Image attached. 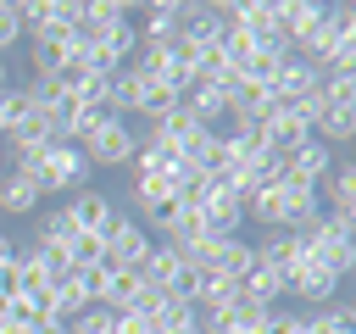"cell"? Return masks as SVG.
<instances>
[{"mask_svg":"<svg viewBox=\"0 0 356 334\" xmlns=\"http://www.w3.org/2000/svg\"><path fill=\"white\" fill-rule=\"evenodd\" d=\"M350 39H356V11H350L345 0H334V6H323V22L295 45V56L312 61V67H323V61H328L339 45H350Z\"/></svg>","mask_w":356,"mask_h":334,"instance_id":"6da1fadb","label":"cell"},{"mask_svg":"<svg viewBox=\"0 0 356 334\" xmlns=\"http://www.w3.org/2000/svg\"><path fill=\"white\" fill-rule=\"evenodd\" d=\"M150 245H156V239L145 234V223L117 212V223L100 234V250H106L100 262H106V267H122V273H139V267H145V256H150Z\"/></svg>","mask_w":356,"mask_h":334,"instance_id":"7a4b0ae2","label":"cell"},{"mask_svg":"<svg viewBox=\"0 0 356 334\" xmlns=\"http://www.w3.org/2000/svg\"><path fill=\"white\" fill-rule=\"evenodd\" d=\"M78 150H83L89 173H95V167H128V161H134V150H139V134H134V122L111 117V122H106L95 139H83Z\"/></svg>","mask_w":356,"mask_h":334,"instance_id":"3957f363","label":"cell"},{"mask_svg":"<svg viewBox=\"0 0 356 334\" xmlns=\"http://www.w3.org/2000/svg\"><path fill=\"white\" fill-rule=\"evenodd\" d=\"M61 212H67V223H72L78 234H106V228L117 223V200H111L106 189H95V184L78 189V195H67Z\"/></svg>","mask_w":356,"mask_h":334,"instance_id":"277c9868","label":"cell"},{"mask_svg":"<svg viewBox=\"0 0 356 334\" xmlns=\"http://www.w3.org/2000/svg\"><path fill=\"white\" fill-rule=\"evenodd\" d=\"M56 139H61V128H56V117H50V111H39V106H33V111H28V117L6 134L11 156H44Z\"/></svg>","mask_w":356,"mask_h":334,"instance_id":"5b68a950","label":"cell"},{"mask_svg":"<svg viewBox=\"0 0 356 334\" xmlns=\"http://www.w3.org/2000/svg\"><path fill=\"white\" fill-rule=\"evenodd\" d=\"M339 284H345V278H334L323 262H300V267L284 278V295H300V301H312V306H328V301H339Z\"/></svg>","mask_w":356,"mask_h":334,"instance_id":"8992f818","label":"cell"},{"mask_svg":"<svg viewBox=\"0 0 356 334\" xmlns=\"http://www.w3.org/2000/svg\"><path fill=\"white\" fill-rule=\"evenodd\" d=\"M334 161H339V156H334L323 139H306L300 150H289V156H284V178H289V184H312V189H317V184H323V173H328Z\"/></svg>","mask_w":356,"mask_h":334,"instance_id":"52a82bcc","label":"cell"},{"mask_svg":"<svg viewBox=\"0 0 356 334\" xmlns=\"http://www.w3.org/2000/svg\"><path fill=\"white\" fill-rule=\"evenodd\" d=\"M195 217H200V234H206V239H228V234L245 228V212H239V200H228V195H206V200L195 206Z\"/></svg>","mask_w":356,"mask_h":334,"instance_id":"ba28073f","label":"cell"},{"mask_svg":"<svg viewBox=\"0 0 356 334\" xmlns=\"http://www.w3.org/2000/svg\"><path fill=\"white\" fill-rule=\"evenodd\" d=\"M317 200H323V212H350L356 217V167L350 161H334L323 173V184H317Z\"/></svg>","mask_w":356,"mask_h":334,"instance_id":"9c48e42d","label":"cell"},{"mask_svg":"<svg viewBox=\"0 0 356 334\" xmlns=\"http://www.w3.org/2000/svg\"><path fill=\"white\" fill-rule=\"evenodd\" d=\"M178 11H184V0H150V6L139 11V22H134L139 45H161V39H172V28H178Z\"/></svg>","mask_w":356,"mask_h":334,"instance_id":"30bf717a","label":"cell"},{"mask_svg":"<svg viewBox=\"0 0 356 334\" xmlns=\"http://www.w3.org/2000/svg\"><path fill=\"white\" fill-rule=\"evenodd\" d=\"M278 195H284V228H289V234L323 217V200H317V189H312V184H289V178H284V184H278Z\"/></svg>","mask_w":356,"mask_h":334,"instance_id":"8fae6325","label":"cell"},{"mask_svg":"<svg viewBox=\"0 0 356 334\" xmlns=\"http://www.w3.org/2000/svg\"><path fill=\"white\" fill-rule=\"evenodd\" d=\"M39 189H33V178H22V173H0V212H11V217H33L39 212Z\"/></svg>","mask_w":356,"mask_h":334,"instance_id":"7c38bea8","label":"cell"},{"mask_svg":"<svg viewBox=\"0 0 356 334\" xmlns=\"http://www.w3.org/2000/svg\"><path fill=\"white\" fill-rule=\"evenodd\" d=\"M312 139H323L328 150H334V145H350V139H356V106H323Z\"/></svg>","mask_w":356,"mask_h":334,"instance_id":"4fadbf2b","label":"cell"},{"mask_svg":"<svg viewBox=\"0 0 356 334\" xmlns=\"http://www.w3.org/2000/svg\"><path fill=\"white\" fill-rule=\"evenodd\" d=\"M72 234H78V228H72V223H67V212L56 206V212H44V217H39L33 245H56V250H67V239H72Z\"/></svg>","mask_w":356,"mask_h":334,"instance_id":"5bb4252c","label":"cell"},{"mask_svg":"<svg viewBox=\"0 0 356 334\" xmlns=\"http://www.w3.org/2000/svg\"><path fill=\"white\" fill-rule=\"evenodd\" d=\"M106 250H100V234H72L67 239V267H89V262H100Z\"/></svg>","mask_w":356,"mask_h":334,"instance_id":"9a60e30c","label":"cell"},{"mask_svg":"<svg viewBox=\"0 0 356 334\" xmlns=\"http://www.w3.org/2000/svg\"><path fill=\"white\" fill-rule=\"evenodd\" d=\"M22 33H28V28H22V17H17V0H0V56H6Z\"/></svg>","mask_w":356,"mask_h":334,"instance_id":"2e32d148","label":"cell"},{"mask_svg":"<svg viewBox=\"0 0 356 334\" xmlns=\"http://www.w3.org/2000/svg\"><path fill=\"white\" fill-rule=\"evenodd\" d=\"M67 328H72V334H111V312H106V306H89V312H78Z\"/></svg>","mask_w":356,"mask_h":334,"instance_id":"e0dca14e","label":"cell"},{"mask_svg":"<svg viewBox=\"0 0 356 334\" xmlns=\"http://www.w3.org/2000/svg\"><path fill=\"white\" fill-rule=\"evenodd\" d=\"M261 334H300V312H278V306H273V312L261 317Z\"/></svg>","mask_w":356,"mask_h":334,"instance_id":"ac0fdd59","label":"cell"},{"mask_svg":"<svg viewBox=\"0 0 356 334\" xmlns=\"http://www.w3.org/2000/svg\"><path fill=\"white\" fill-rule=\"evenodd\" d=\"M33 334H72V328H67V323H39Z\"/></svg>","mask_w":356,"mask_h":334,"instance_id":"d6986e66","label":"cell"},{"mask_svg":"<svg viewBox=\"0 0 356 334\" xmlns=\"http://www.w3.org/2000/svg\"><path fill=\"white\" fill-rule=\"evenodd\" d=\"M11 256H17V245H11V239H6V234H0V267H6V262H11Z\"/></svg>","mask_w":356,"mask_h":334,"instance_id":"ffe728a7","label":"cell"},{"mask_svg":"<svg viewBox=\"0 0 356 334\" xmlns=\"http://www.w3.org/2000/svg\"><path fill=\"white\" fill-rule=\"evenodd\" d=\"M6 84H11V72H6V56H0V89H6Z\"/></svg>","mask_w":356,"mask_h":334,"instance_id":"44dd1931","label":"cell"}]
</instances>
